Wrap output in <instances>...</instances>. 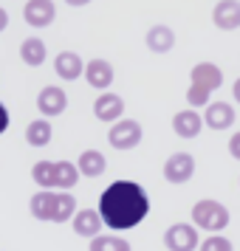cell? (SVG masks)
Returning <instances> with one entry per match:
<instances>
[{"label": "cell", "mask_w": 240, "mask_h": 251, "mask_svg": "<svg viewBox=\"0 0 240 251\" xmlns=\"http://www.w3.org/2000/svg\"><path fill=\"white\" fill-rule=\"evenodd\" d=\"M232 96H235V102L240 104V76L235 79V85H232Z\"/></svg>", "instance_id": "28"}, {"label": "cell", "mask_w": 240, "mask_h": 251, "mask_svg": "<svg viewBox=\"0 0 240 251\" xmlns=\"http://www.w3.org/2000/svg\"><path fill=\"white\" fill-rule=\"evenodd\" d=\"M85 82H88L91 88H96V91L107 93V88L113 85V65L102 57L88 59V62H85Z\"/></svg>", "instance_id": "11"}, {"label": "cell", "mask_w": 240, "mask_h": 251, "mask_svg": "<svg viewBox=\"0 0 240 251\" xmlns=\"http://www.w3.org/2000/svg\"><path fill=\"white\" fill-rule=\"evenodd\" d=\"M212 23L220 31H238L240 28V0H217L212 9Z\"/></svg>", "instance_id": "13"}, {"label": "cell", "mask_w": 240, "mask_h": 251, "mask_svg": "<svg viewBox=\"0 0 240 251\" xmlns=\"http://www.w3.org/2000/svg\"><path fill=\"white\" fill-rule=\"evenodd\" d=\"M65 3H68V6H74V9H82V6H88L91 0H65Z\"/></svg>", "instance_id": "29"}, {"label": "cell", "mask_w": 240, "mask_h": 251, "mask_svg": "<svg viewBox=\"0 0 240 251\" xmlns=\"http://www.w3.org/2000/svg\"><path fill=\"white\" fill-rule=\"evenodd\" d=\"M77 170H80V175H85V178H99L105 170H107V158L102 155V150H82L80 152V161H77Z\"/></svg>", "instance_id": "18"}, {"label": "cell", "mask_w": 240, "mask_h": 251, "mask_svg": "<svg viewBox=\"0 0 240 251\" xmlns=\"http://www.w3.org/2000/svg\"><path fill=\"white\" fill-rule=\"evenodd\" d=\"M48 57V48L40 37H26L20 43V59H23L28 68H40Z\"/></svg>", "instance_id": "19"}, {"label": "cell", "mask_w": 240, "mask_h": 251, "mask_svg": "<svg viewBox=\"0 0 240 251\" xmlns=\"http://www.w3.org/2000/svg\"><path fill=\"white\" fill-rule=\"evenodd\" d=\"M54 71H57L59 79L74 82L80 76H85V59L77 51H59L57 59H54Z\"/></svg>", "instance_id": "15"}, {"label": "cell", "mask_w": 240, "mask_h": 251, "mask_svg": "<svg viewBox=\"0 0 240 251\" xmlns=\"http://www.w3.org/2000/svg\"><path fill=\"white\" fill-rule=\"evenodd\" d=\"M91 251H133V249H130V243H127L125 237H110V234H105V237L91 240Z\"/></svg>", "instance_id": "23"}, {"label": "cell", "mask_w": 240, "mask_h": 251, "mask_svg": "<svg viewBox=\"0 0 240 251\" xmlns=\"http://www.w3.org/2000/svg\"><path fill=\"white\" fill-rule=\"evenodd\" d=\"M51 138H54V127H51L48 119H34L26 127V144L28 147H48Z\"/></svg>", "instance_id": "20"}, {"label": "cell", "mask_w": 240, "mask_h": 251, "mask_svg": "<svg viewBox=\"0 0 240 251\" xmlns=\"http://www.w3.org/2000/svg\"><path fill=\"white\" fill-rule=\"evenodd\" d=\"M144 46L153 54H170L172 48H175V31H172L170 25H161V23L153 25L144 34Z\"/></svg>", "instance_id": "16"}, {"label": "cell", "mask_w": 240, "mask_h": 251, "mask_svg": "<svg viewBox=\"0 0 240 251\" xmlns=\"http://www.w3.org/2000/svg\"><path fill=\"white\" fill-rule=\"evenodd\" d=\"M141 125H138L136 119H119L116 125H110L107 130V141H110V147L113 150H136L141 144Z\"/></svg>", "instance_id": "5"}, {"label": "cell", "mask_w": 240, "mask_h": 251, "mask_svg": "<svg viewBox=\"0 0 240 251\" xmlns=\"http://www.w3.org/2000/svg\"><path fill=\"white\" fill-rule=\"evenodd\" d=\"M229 209L215 198H204L192 206V226L204 228V231H212V234H220L223 228L229 226Z\"/></svg>", "instance_id": "4"}, {"label": "cell", "mask_w": 240, "mask_h": 251, "mask_svg": "<svg viewBox=\"0 0 240 251\" xmlns=\"http://www.w3.org/2000/svg\"><path fill=\"white\" fill-rule=\"evenodd\" d=\"M201 234L192 223H172L167 231H164V246L167 251H195L201 249Z\"/></svg>", "instance_id": "6"}, {"label": "cell", "mask_w": 240, "mask_h": 251, "mask_svg": "<svg viewBox=\"0 0 240 251\" xmlns=\"http://www.w3.org/2000/svg\"><path fill=\"white\" fill-rule=\"evenodd\" d=\"M31 178L43 189H57V161H37L31 167Z\"/></svg>", "instance_id": "21"}, {"label": "cell", "mask_w": 240, "mask_h": 251, "mask_svg": "<svg viewBox=\"0 0 240 251\" xmlns=\"http://www.w3.org/2000/svg\"><path fill=\"white\" fill-rule=\"evenodd\" d=\"M204 125L209 130H215V133L229 130V127L235 125V107L229 102H209L204 110Z\"/></svg>", "instance_id": "14"}, {"label": "cell", "mask_w": 240, "mask_h": 251, "mask_svg": "<svg viewBox=\"0 0 240 251\" xmlns=\"http://www.w3.org/2000/svg\"><path fill=\"white\" fill-rule=\"evenodd\" d=\"M195 175V158L189 152H172L164 161V178L170 183H187Z\"/></svg>", "instance_id": "9"}, {"label": "cell", "mask_w": 240, "mask_h": 251, "mask_svg": "<svg viewBox=\"0 0 240 251\" xmlns=\"http://www.w3.org/2000/svg\"><path fill=\"white\" fill-rule=\"evenodd\" d=\"M68 107V93L57 88V85H46L43 91L37 93V110L43 113V119H54V116H62Z\"/></svg>", "instance_id": "7"}, {"label": "cell", "mask_w": 240, "mask_h": 251, "mask_svg": "<svg viewBox=\"0 0 240 251\" xmlns=\"http://www.w3.org/2000/svg\"><path fill=\"white\" fill-rule=\"evenodd\" d=\"M102 215H99V209H80L74 220H71V226L74 231L80 234V237H99V231H102Z\"/></svg>", "instance_id": "17"}, {"label": "cell", "mask_w": 240, "mask_h": 251, "mask_svg": "<svg viewBox=\"0 0 240 251\" xmlns=\"http://www.w3.org/2000/svg\"><path fill=\"white\" fill-rule=\"evenodd\" d=\"M99 215L107 228H136L150 215V198L136 181H113L99 198Z\"/></svg>", "instance_id": "1"}, {"label": "cell", "mask_w": 240, "mask_h": 251, "mask_svg": "<svg viewBox=\"0 0 240 251\" xmlns=\"http://www.w3.org/2000/svg\"><path fill=\"white\" fill-rule=\"evenodd\" d=\"M6 28H9V12H6V9L0 6V34H3Z\"/></svg>", "instance_id": "27"}, {"label": "cell", "mask_w": 240, "mask_h": 251, "mask_svg": "<svg viewBox=\"0 0 240 251\" xmlns=\"http://www.w3.org/2000/svg\"><path fill=\"white\" fill-rule=\"evenodd\" d=\"M23 20L31 28H46L57 20V6L54 0H26L23 6Z\"/></svg>", "instance_id": "8"}, {"label": "cell", "mask_w": 240, "mask_h": 251, "mask_svg": "<svg viewBox=\"0 0 240 251\" xmlns=\"http://www.w3.org/2000/svg\"><path fill=\"white\" fill-rule=\"evenodd\" d=\"M229 155L235 161H240V130L232 133V138H229Z\"/></svg>", "instance_id": "25"}, {"label": "cell", "mask_w": 240, "mask_h": 251, "mask_svg": "<svg viewBox=\"0 0 240 251\" xmlns=\"http://www.w3.org/2000/svg\"><path fill=\"white\" fill-rule=\"evenodd\" d=\"M6 127H9V110H6V104L0 102V136L6 133Z\"/></svg>", "instance_id": "26"}, {"label": "cell", "mask_w": 240, "mask_h": 251, "mask_svg": "<svg viewBox=\"0 0 240 251\" xmlns=\"http://www.w3.org/2000/svg\"><path fill=\"white\" fill-rule=\"evenodd\" d=\"M93 116L105 122V125H116L119 119H125V99L119 93H102L96 102H93Z\"/></svg>", "instance_id": "10"}, {"label": "cell", "mask_w": 240, "mask_h": 251, "mask_svg": "<svg viewBox=\"0 0 240 251\" xmlns=\"http://www.w3.org/2000/svg\"><path fill=\"white\" fill-rule=\"evenodd\" d=\"M28 212L43 223H68L77 215V198L71 192H37L28 201Z\"/></svg>", "instance_id": "2"}, {"label": "cell", "mask_w": 240, "mask_h": 251, "mask_svg": "<svg viewBox=\"0 0 240 251\" xmlns=\"http://www.w3.org/2000/svg\"><path fill=\"white\" fill-rule=\"evenodd\" d=\"M204 116L192 110V107H187V110H178V113L172 116V133L178 138H198L201 136V130H204Z\"/></svg>", "instance_id": "12"}, {"label": "cell", "mask_w": 240, "mask_h": 251, "mask_svg": "<svg viewBox=\"0 0 240 251\" xmlns=\"http://www.w3.org/2000/svg\"><path fill=\"white\" fill-rule=\"evenodd\" d=\"M189 91H187V102L189 107H206L212 99V91H217L223 85V71L217 68L215 62H198L189 71Z\"/></svg>", "instance_id": "3"}, {"label": "cell", "mask_w": 240, "mask_h": 251, "mask_svg": "<svg viewBox=\"0 0 240 251\" xmlns=\"http://www.w3.org/2000/svg\"><path fill=\"white\" fill-rule=\"evenodd\" d=\"M201 251H235V246H232L226 237L212 234V237H206L204 243H201Z\"/></svg>", "instance_id": "24"}, {"label": "cell", "mask_w": 240, "mask_h": 251, "mask_svg": "<svg viewBox=\"0 0 240 251\" xmlns=\"http://www.w3.org/2000/svg\"><path fill=\"white\" fill-rule=\"evenodd\" d=\"M80 181V170L74 161H57V189H74Z\"/></svg>", "instance_id": "22"}]
</instances>
